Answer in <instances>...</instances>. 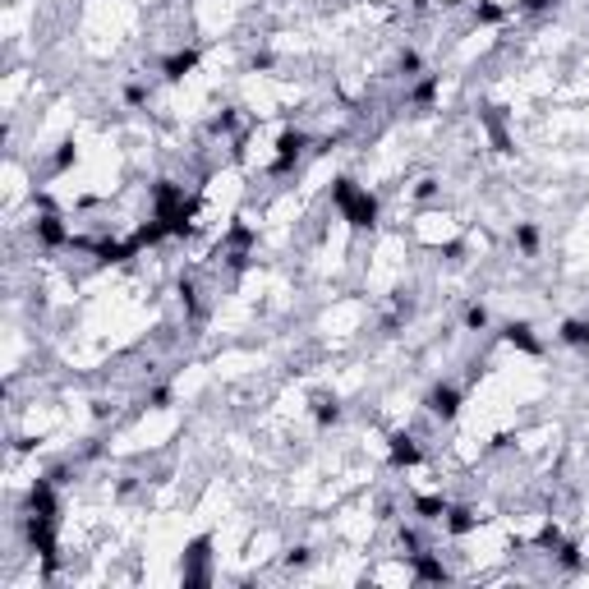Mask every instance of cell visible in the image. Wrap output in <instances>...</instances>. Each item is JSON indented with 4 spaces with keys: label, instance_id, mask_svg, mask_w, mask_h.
Returning a JSON list of instances; mask_svg holds the SVG:
<instances>
[{
    "label": "cell",
    "instance_id": "obj_1",
    "mask_svg": "<svg viewBox=\"0 0 589 589\" xmlns=\"http://www.w3.org/2000/svg\"><path fill=\"white\" fill-rule=\"evenodd\" d=\"M387 465L400 474V470H419L424 465V447H419V438L410 433V428H400V433H391L387 438Z\"/></svg>",
    "mask_w": 589,
    "mask_h": 589
},
{
    "label": "cell",
    "instance_id": "obj_2",
    "mask_svg": "<svg viewBox=\"0 0 589 589\" xmlns=\"http://www.w3.org/2000/svg\"><path fill=\"white\" fill-rule=\"evenodd\" d=\"M461 400H465V391L456 387V383H438L433 391H428V415H433L438 424H456L461 419Z\"/></svg>",
    "mask_w": 589,
    "mask_h": 589
},
{
    "label": "cell",
    "instance_id": "obj_3",
    "mask_svg": "<svg viewBox=\"0 0 589 589\" xmlns=\"http://www.w3.org/2000/svg\"><path fill=\"white\" fill-rule=\"evenodd\" d=\"M198 61H203L198 46H180V51H171V56L162 61V78L166 84H184V78L198 69Z\"/></svg>",
    "mask_w": 589,
    "mask_h": 589
},
{
    "label": "cell",
    "instance_id": "obj_4",
    "mask_svg": "<svg viewBox=\"0 0 589 589\" xmlns=\"http://www.w3.org/2000/svg\"><path fill=\"white\" fill-rule=\"evenodd\" d=\"M502 341H506V345H516V351H525V355H534V359L548 351L544 336H534L529 323H506V327H502Z\"/></svg>",
    "mask_w": 589,
    "mask_h": 589
},
{
    "label": "cell",
    "instance_id": "obj_5",
    "mask_svg": "<svg viewBox=\"0 0 589 589\" xmlns=\"http://www.w3.org/2000/svg\"><path fill=\"white\" fill-rule=\"evenodd\" d=\"M557 341L571 345V351H585V355H589V318H567V323L557 327Z\"/></svg>",
    "mask_w": 589,
    "mask_h": 589
},
{
    "label": "cell",
    "instance_id": "obj_6",
    "mask_svg": "<svg viewBox=\"0 0 589 589\" xmlns=\"http://www.w3.org/2000/svg\"><path fill=\"white\" fill-rule=\"evenodd\" d=\"M313 424L318 428H336L341 424V400L336 396H313Z\"/></svg>",
    "mask_w": 589,
    "mask_h": 589
},
{
    "label": "cell",
    "instance_id": "obj_7",
    "mask_svg": "<svg viewBox=\"0 0 589 589\" xmlns=\"http://www.w3.org/2000/svg\"><path fill=\"white\" fill-rule=\"evenodd\" d=\"M516 245H520V254L525 258H539V226H534V222H516Z\"/></svg>",
    "mask_w": 589,
    "mask_h": 589
},
{
    "label": "cell",
    "instance_id": "obj_8",
    "mask_svg": "<svg viewBox=\"0 0 589 589\" xmlns=\"http://www.w3.org/2000/svg\"><path fill=\"white\" fill-rule=\"evenodd\" d=\"M465 327H470V332H484V327H488V309H484V304H470V309H465Z\"/></svg>",
    "mask_w": 589,
    "mask_h": 589
},
{
    "label": "cell",
    "instance_id": "obj_9",
    "mask_svg": "<svg viewBox=\"0 0 589 589\" xmlns=\"http://www.w3.org/2000/svg\"><path fill=\"white\" fill-rule=\"evenodd\" d=\"M557 10V0H516V14H548Z\"/></svg>",
    "mask_w": 589,
    "mask_h": 589
}]
</instances>
